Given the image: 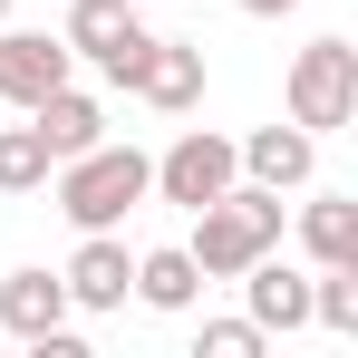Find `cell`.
I'll list each match as a JSON object with an SVG mask.
<instances>
[{
    "label": "cell",
    "mask_w": 358,
    "mask_h": 358,
    "mask_svg": "<svg viewBox=\"0 0 358 358\" xmlns=\"http://www.w3.org/2000/svg\"><path fill=\"white\" fill-rule=\"evenodd\" d=\"M59 39H68V59H97V78H107V87H126L155 29H145L126 0H68V29H59Z\"/></svg>",
    "instance_id": "277c9868"
},
{
    "label": "cell",
    "mask_w": 358,
    "mask_h": 358,
    "mask_svg": "<svg viewBox=\"0 0 358 358\" xmlns=\"http://www.w3.org/2000/svg\"><path fill=\"white\" fill-rule=\"evenodd\" d=\"M271 349V329H252V320H203V358H262Z\"/></svg>",
    "instance_id": "e0dca14e"
},
{
    "label": "cell",
    "mask_w": 358,
    "mask_h": 358,
    "mask_svg": "<svg viewBox=\"0 0 358 358\" xmlns=\"http://www.w3.org/2000/svg\"><path fill=\"white\" fill-rule=\"evenodd\" d=\"M20 117L49 136V155H87V145L107 136V107H97V97H78V87H49V97H39V107H20Z\"/></svg>",
    "instance_id": "4fadbf2b"
},
{
    "label": "cell",
    "mask_w": 358,
    "mask_h": 358,
    "mask_svg": "<svg viewBox=\"0 0 358 358\" xmlns=\"http://www.w3.org/2000/svg\"><path fill=\"white\" fill-rule=\"evenodd\" d=\"M59 329H68V281L59 271H10V281H0V339L39 349V339H59Z\"/></svg>",
    "instance_id": "30bf717a"
},
{
    "label": "cell",
    "mask_w": 358,
    "mask_h": 358,
    "mask_svg": "<svg viewBox=\"0 0 358 358\" xmlns=\"http://www.w3.org/2000/svg\"><path fill=\"white\" fill-rule=\"evenodd\" d=\"M242 20H281V10H300V0H233Z\"/></svg>",
    "instance_id": "ac0fdd59"
},
{
    "label": "cell",
    "mask_w": 358,
    "mask_h": 358,
    "mask_svg": "<svg viewBox=\"0 0 358 358\" xmlns=\"http://www.w3.org/2000/svg\"><path fill=\"white\" fill-rule=\"evenodd\" d=\"M0 20H10V0H0Z\"/></svg>",
    "instance_id": "d6986e66"
},
{
    "label": "cell",
    "mask_w": 358,
    "mask_h": 358,
    "mask_svg": "<svg viewBox=\"0 0 358 358\" xmlns=\"http://www.w3.org/2000/svg\"><path fill=\"white\" fill-rule=\"evenodd\" d=\"M233 175H242V165H233V136H213V126H184L175 145L155 155V194H165V203H184V213H203Z\"/></svg>",
    "instance_id": "5b68a950"
},
{
    "label": "cell",
    "mask_w": 358,
    "mask_h": 358,
    "mask_svg": "<svg viewBox=\"0 0 358 358\" xmlns=\"http://www.w3.org/2000/svg\"><path fill=\"white\" fill-rule=\"evenodd\" d=\"M242 300H252V310H242L252 329H281V339H291V329H310V271H291V262H281V242L242 271Z\"/></svg>",
    "instance_id": "8fae6325"
},
{
    "label": "cell",
    "mask_w": 358,
    "mask_h": 358,
    "mask_svg": "<svg viewBox=\"0 0 358 358\" xmlns=\"http://www.w3.org/2000/svg\"><path fill=\"white\" fill-rule=\"evenodd\" d=\"M233 165H242V184L300 194V184H310V165H320V136H310V126H252V136L233 145Z\"/></svg>",
    "instance_id": "9c48e42d"
},
{
    "label": "cell",
    "mask_w": 358,
    "mask_h": 358,
    "mask_svg": "<svg viewBox=\"0 0 358 358\" xmlns=\"http://www.w3.org/2000/svg\"><path fill=\"white\" fill-rule=\"evenodd\" d=\"M49 194H59V213L78 223V233H117L126 213L155 194V155H136V145H117V136H97L87 155H59V165H49Z\"/></svg>",
    "instance_id": "6da1fadb"
},
{
    "label": "cell",
    "mask_w": 358,
    "mask_h": 358,
    "mask_svg": "<svg viewBox=\"0 0 358 358\" xmlns=\"http://www.w3.org/2000/svg\"><path fill=\"white\" fill-rule=\"evenodd\" d=\"M291 126H310V136H339V126L358 117V49L349 39H310L291 59Z\"/></svg>",
    "instance_id": "3957f363"
},
{
    "label": "cell",
    "mask_w": 358,
    "mask_h": 358,
    "mask_svg": "<svg viewBox=\"0 0 358 358\" xmlns=\"http://www.w3.org/2000/svg\"><path fill=\"white\" fill-rule=\"evenodd\" d=\"M310 329L358 339V262H339V271H310Z\"/></svg>",
    "instance_id": "2e32d148"
},
{
    "label": "cell",
    "mask_w": 358,
    "mask_h": 358,
    "mask_svg": "<svg viewBox=\"0 0 358 358\" xmlns=\"http://www.w3.org/2000/svg\"><path fill=\"white\" fill-rule=\"evenodd\" d=\"M136 300H145V310H194V300H203V271H194V252H184V242H155V252H136Z\"/></svg>",
    "instance_id": "5bb4252c"
},
{
    "label": "cell",
    "mask_w": 358,
    "mask_h": 358,
    "mask_svg": "<svg viewBox=\"0 0 358 358\" xmlns=\"http://www.w3.org/2000/svg\"><path fill=\"white\" fill-rule=\"evenodd\" d=\"M281 213H291V203H281L271 184H242V175H233L203 213H194V242H184L194 271H203V281H242V271L281 242Z\"/></svg>",
    "instance_id": "7a4b0ae2"
},
{
    "label": "cell",
    "mask_w": 358,
    "mask_h": 358,
    "mask_svg": "<svg viewBox=\"0 0 358 358\" xmlns=\"http://www.w3.org/2000/svg\"><path fill=\"white\" fill-rule=\"evenodd\" d=\"M126 97L155 107V117H194V107H203V49H194V39H145Z\"/></svg>",
    "instance_id": "8992f818"
},
{
    "label": "cell",
    "mask_w": 358,
    "mask_h": 358,
    "mask_svg": "<svg viewBox=\"0 0 358 358\" xmlns=\"http://www.w3.org/2000/svg\"><path fill=\"white\" fill-rule=\"evenodd\" d=\"M49 136L39 126H0V194H49Z\"/></svg>",
    "instance_id": "9a60e30c"
},
{
    "label": "cell",
    "mask_w": 358,
    "mask_h": 358,
    "mask_svg": "<svg viewBox=\"0 0 358 358\" xmlns=\"http://www.w3.org/2000/svg\"><path fill=\"white\" fill-rule=\"evenodd\" d=\"M68 39H49V29H0V97L10 107H39L49 87H68Z\"/></svg>",
    "instance_id": "ba28073f"
},
{
    "label": "cell",
    "mask_w": 358,
    "mask_h": 358,
    "mask_svg": "<svg viewBox=\"0 0 358 358\" xmlns=\"http://www.w3.org/2000/svg\"><path fill=\"white\" fill-rule=\"evenodd\" d=\"M300 252H310V271L358 262V194H310L300 203Z\"/></svg>",
    "instance_id": "7c38bea8"
},
{
    "label": "cell",
    "mask_w": 358,
    "mask_h": 358,
    "mask_svg": "<svg viewBox=\"0 0 358 358\" xmlns=\"http://www.w3.org/2000/svg\"><path fill=\"white\" fill-rule=\"evenodd\" d=\"M59 281H68V310H97V320H107V310L136 300V252H126L117 233H87L78 252H68Z\"/></svg>",
    "instance_id": "52a82bcc"
}]
</instances>
